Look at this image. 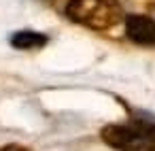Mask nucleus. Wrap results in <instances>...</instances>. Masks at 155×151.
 I'll return each mask as SVG.
<instances>
[{
  "label": "nucleus",
  "mask_w": 155,
  "mask_h": 151,
  "mask_svg": "<svg viewBox=\"0 0 155 151\" xmlns=\"http://www.w3.org/2000/svg\"><path fill=\"white\" fill-rule=\"evenodd\" d=\"M125 22V36L140 45V47H155V19L147 15H127Z\"/></svg>",
  "instance_id": "nucleus-2"
},
{
  "label": "nucleus",
  "mask_w": 155,
  "mask_h": 151,
  "mask_svg": "<svg viewBox=\"0 0 155 151\" xmlns=\"http://www.w3.org/2000/svg\"><path fill=\"white\" fill-rule=\"evenodd\" d=\"M123 106L127 109L130 121L136 126V130L155 143V115H151V113H147V111H132L125 102H123Z\"/></svg>",
  "instance_id": "nucleus-5"
},
{
  "label": "nucleus",
  "mask_w": 155,
  "mask_h": 151,
  "mask_svg": "<svg viewBox=\"0 0 155 151\" xmlns=\"http://www.w3.org/2000/svg\"><path fill=\"white\" fill-rule=\"evenodd\" d=\"M64 15L89 30H110L125 17L119 0H68Z\"/></svg>",
  "instance_id": "nucleus-1"
},
{
  "label": "nucleus",
  "mask_w": 155,
  "mask_h": 151,
  "mask_svg": "<svg viewBox=\"0 0 155 151\" xmlns=\"http://www.w3.org/2000/svg\"><path fill=\"white\" fill-rule=\"evenodd\" d=\"M47 43H49V36H47V34L32 32V30H21V32H15V34L11 36V45H13L15 49H21V51L43 49Z\"/></svg>",
  "instance_id": "nucleus-4"
},
{
  "label": "nucleus",
  "mask_w": 155,
  "mask_h": 151,
  "mask_svg": "<svg viewBox=\"0 0 155 151\" xmlns=\"http://www.w3.org/2000/svg\"><path fill=\"white\" fill-rule=\"evenodd\" d=\"M41 2H51V0H41Z\"/></svg>",
  "instance_id": "nucleus-8"
},
{
  "label": "nucleus",
  "mask_w": 155,
  "mask_h": 151,
  "mask_svg": "<svg viewBox=\"0 0 155 151\" xmlns=\"http://www.w3.org/2000/svg\"><path fill=\"white\" fill-rule=\"evenodd\" d=\"M136 134H138V132H136V128H134L132 123H123V126L110 123V126H104V128L100 130L102 143L108 145V147H113V149H123Z\"/></svg>",
  "instance_id": "nucleus-3"
},
{
  "label": "nucleus",
  "mask_w": 155,
  "mask_h": 151,
  "mask_svg": "<svg viewBox=\"0 0 155 151\" xmlns=\"http://www.w3.org/2000/svg\"><path fill=\"white\" fill-rule=\"evenodd\" d=\"M0 151H32V149L30 147H24V145H17V143H11V145L0 147Z\"/></svg>",
  "instance_id": "nucleus-7"
},
{
  "label": "nucleus",
  "mask_w": 155,
  "mask_h": 151,
  "mask_svg": "<svg viewBox=\"0 0 155 151\" xmlns=\"http://www.w3.org/2000/svg\"><path fill=\"white\" fill-rule=\"evenodd\" d=\"M130 123H132V121H130ZM132 126H134V123H132ZM134 128H136V126H134ZM136 132H138V130H136ZM121 151H155V143H153L151 138H147L144 134L138 132Z\"/></svg>",
  "instance_id": "nucleus-6"
}]
</instances>
